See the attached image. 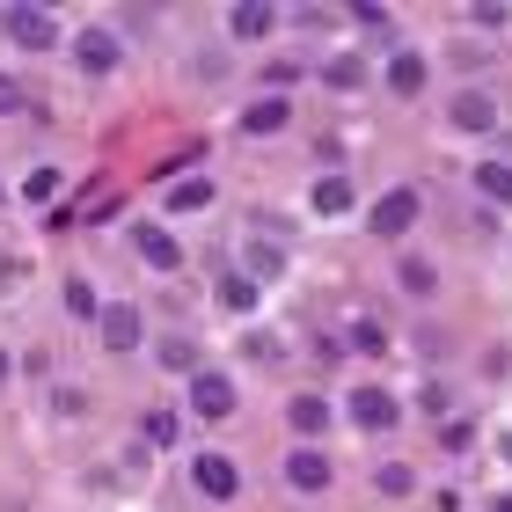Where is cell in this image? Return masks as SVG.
Masks as SVG:
<instances>
[{"label": "cell", "instance_id": "obj_22", "mask_svg": "<svg viewBox=\"0 0 512 512\" xmlns=\"http://www.w3.org/2000/svg\"><path fill=\"white\" fill-rule=\"evenodd\" d=\"M352 352H388V330H381L374 315H366V322H352Z\"/></svg>", "mask_w": 512, "mask_h": 512}, {"label": "cell", "instance_id": "obj_29", "mask_svg": "<svg viewBox=\"0 0 512 512\" xmlns=\"http://www.w3.org/2000/svg\"><path fill=\"white\" fill-rule=\"evenodd\" d=\"M491 512H512V491H505V498H491Z\"/></svg>", "mask_w": 512, "mask_h": 512}, {"label": "cell", "instance_id": "obj_24", "mask_svg": "<svg viewBox=\"0 0 512 512\" xmlns=\"http://www.w3.org/2000/svg\"><path fill=\"white\" fill-rule=\"evenodd\" d=\"M278 264H286L278 242H249V271H256V278H278Z\"/></svg>", "mask_w": 512, "mask_h": 512}, {"label": "cell", "instance_id": "obj_12", "mask_svg": "<svg viewBox=\"0 0 512 512\" xmlns=\"http://www.w3.org/2000/svg\"><path fill=\"white\" fill-rule=\"evenodd\" d=\"M286 417H293V432L322 439V425H330V403H322V395H293V403H286Z\"/></svg>", "mask_w": 512, "mask_h": 512}, {"label": "cell", "instance_id": "obj_28", "mask_svg": "<svg viewBox=\"0 0 512 512\" xmlns=\"http://www.w3.org/2000/svg\"><path fill=\"white\" fill-rule=\"evenodd\" d=\"M15 110H22V81L0 74V118H15Z\"/></svg>", "mask_w": 512, "mask_h": 512}, {"label": "cell", "instance_id": "obj_14", "mask_svg": "<svg viewBox=\"0 0 512 512\" xmlns=\"http://www.w3.org/2000/svg\"><path fill=\"white\" fill-rule=\"evenodd\" d=\"M205 205H213V183H205V176L169 183V213H205Z\"/></svg>", "mask_w": 512, "mask_h": 512}, {"label": "cell", "instance_id": "obj_26", "mask_svg": "<svg viewBox=\"0 0 512 512\" xmlns=\"http://www.w3.org/2000/svg\"><path fill=\"white\" fill-rule=\"evenodd\" d=\"M176 439V417L169 410H147V447H169Z\"/></svg>", "mask_w": 512, "mask_h": 512}, {"label": "cell", "instance_id": "obj_4", "mask_svg": "<svg viewBox=\"0 0 512 512\" xmlns=\"http://www.w3.org/2000/svg\"><path fill=\"white\" fill-rule=\"evenodd\" d=\"M191 483H198L213 505H227V498L242 491V476H235V461H227V454H198V461H191Z\"/></svg>", "mask_w": 512, "mask_h": 512}, {"label": "cell", "instance_id": "obj_5", "mask_svg": "<svg viewBox=\"0 0 512 512\" xmlns=\"http://www.w3.org/2000/svg\"><path fill=\"white\" fill-rule=\"evenodd\" d=\"M8 37L30 44V52H52V44H59V22H52V8H15V15H8Z\"/></svg>", "mask_w": 512, "mask_h": 512}, {"label": "cell", "instance_id": "obj_16", "mask_svg": "<svg viewBox=\"0 0 512 512\" xmlns=\"http://www.w3.org/2000/svg\"><path fill=\"white\" fill-rule=\"evenodd\" d=\"M271 22H278L271 8H227V30H235L242 44H256V37H264V30H271Z\"/></svg>", "mask_w": 512, "mask_h": 512}, {"label": "cell", "instance_id": "obj_10", "mask_svg": "<svg viewBox=\"0 0 512 512\" xmlns=\"http://www.w3.org/2000/svg\"><path fill=\"white\" fill-rule=\"evenodd\" d=\"M132 242H139V256H147L154 271H176V264H183V249H176L169 227H132Z\"/></svg>", "mask_w": 512, "mask_h": 512}, {"label": "cell", "instance_id": "obj_30", "mask_svg": "<svg viewBox=\"0 0 512 512\" xmlns=\"http://www.w3.org/2000/svg\"><path fill=\"white\" fill-rule=\"evenodd\" d=\"M498 454H505V461H512V432H505V439H498Z\"/></svg>", "mask_w": 512, "mask_h": 512}, {"label": "cell", "instance_id": "obj_31", "mask_svg": "<svg viewBox=\"0 0 512 512\" xmlns=\"http://www.w3.org/2000/svg\"><path fill=\"white\" fill-rule=\"evenodd\" d=\"M0 37H8V15H0Z\"/></svg>", "mask_w": 512, "mask_h": 512}, {"label": "cell", "instance_id": "obj_1", "mask_svg": "<svg viewBox=\"0 0 512 512\" xmlns=\"http://www.w3.org/2000/svg\"><path fill=\"white\" fill-rule=\"evenodd\" d=\"M344 410H352V425H359V432H388L395 417H403V410H395V395H388V388H374V381L344 395Z\"/></svg>", "mask_w": 512, "mask_h": 512}, {"label": "cell", "instance_id": "obj_19", "mask_svg": "<svg viewBox=\"0 0 512 512\" xmlns=\"http://www.w3.org/2000/svg\"><path fill=\"white\" fill-rule=\"evenodd\" d=\"M161 366H169V374H198V344L191 337H161Z\"/></svg>", "mask_w": 512, "mask_h": 512}, {"label": "cell", "instance_id": "obj_9", "mask_svg": "<svg viewBox=\"0 0 512 512\" xmlns=\"http://www.w3.org/2000/svg\"><path fill=\"white\" fill-rule=\"evenodd\" d=\"M454 125L461 132H491L498 125V103L483 96V88H461V96H454Z\"/></svg>", "mask_w": 512, "mask_h": 512}, {"label": "cell", "instance_id": "obj_3", "mask_svg": "<svg viewBox=\"0 0 512 512\" xmlns=\"http://www.w3.org/2000/svg\"><path fill=\"white\" fill-rule=\"evenodd\" d=\"M191 410L198 417H235V381L213 374V366H198L191 374Z\"/></svg>", "mask_w": 512, "mask_h": 512}, {"label": "cell", "instance_id": "obj_18", "mask_svg": "<svg viewBox=\"0 0 512 512\" xmlns=\"http://www.w3.org/2000/svg\"><path fill=\"white\" fill-rule=\"evenodd\" d=\"M315 213H352V183H344V176H322V183H315Z\"/></svg>", "mask_w": 512, "mask_h": 512}, {"label": "cell", "instance_id": "obj_27", "mask_svg": "<svg viewBox=\"0 0 512 512\" xmlns=\"http://www.w3.org/2000/svg\"><path fill=\"white\" fill-rule=\"evenodd\" d=\"M52 191H59V169H37L30 183H22V198H52Z\"/></svg>", "mask_w": 512, "mask_h": 512}, {"label": "cell", "instance_id": "obj_8", "mask_svg": "<svg viewBox=\"0 0 512 512\" xmlns=\"http://www.w3.org/2000/svg\"><path fill=\"white\" fill-rule=\"evenodd\" d=\"M425 74H432V66H425V52H395L388 59V88H395V96H425Z\"/></svg>", "mask_w": 512, "mask_h": 512}, {"label": "cell", "instance_id": "obj_11", "mask_svg": "<svg viewBox=\"0 0 512 512\" xmlns=\"http://www.w3.org/2000/svg\"><path fill=\"white\" fill-rule=\"evenodd\" d=\"M74 59L88 66V74H110V66H118V37H110V30H81Z\"/></svg>", "mask_w": 512, "mask_h": 512}, {"label": "cell", "instance_id": "obj_25", "mask_svg": "<svg viewBox=\"0 0 512 512\" xmlns=\"http://www.w3.org/2000/svg\"><path fill=\"white\" fill-rule=\"evenodd\" d=\"M366 81V59H330V88H359Z\"/></svg>", "mask_w": 512, "mask_h": 512}, {"label": "cell", "instance_id": "obj_17", "mask_svg": "<svg viewBox=\"0 0 512 512\" xmlns=\"http://www.w3.org/2000/svg\"><path fill=\"white\" fill-rule=\"evenodd\" d=\"M476 191L491 198V205H512V169H505V161H483V169H476Z\"/></svg>", "mask_w": 512, "mask_h": 512}, {"label": "cell", "instance_id": "obj_23", "mask_svg": "<svg viewBox=\"0 0 512 512\" xmlns=\"http://www.w3.org/2000/svg\"><path fill=\"white\" fill-rule=\"evenodd\" d=\"M256 293H264V286H256V278H227V286H220V300H227V308H256Z\"/></svg>", "mask_w": 512, "mask_h": 512}, {"label": "cell", "instance_id": "obj_20", "mask_svg": "<svg viewBox=\"0 0 512 512\" xmlns=\"http://www.w3.org/2000/svg\"><path fill=\"white\" fill-rule=\"evenodd\" d=\"M374 483H381V498H410V491H417V476L403 469V461H381V469H374Z\"/></svg>", "mask_w": 512, "mask_h": 512}, {"label": "cell", "instance_id": "obj_7", "mask_svg": "<svg viewBox=\"0 0 512 512\" xmlns=\"http://www.w3.org/2000/svg\"><path fill=\"white\" fill-rule=\"evenodd\" d=\"M286 483H293V491H330V461H322V447H293L286 454Z\"/></svg>", "mask_w": 512, "mask_h": 512}, {"label": "cell", "instance_id": "obj_21", "mask_svg": "<svg viewBox=\"0 0 512 512\" xmlns=\"http://www.w3.org/2000/svg\"><path fill=\"white\" fill-rule=\"evenodd\" d=\"M66 315H74V322H103L96 293H88V278H74V286H66Z\"/></svg>", "mask_w": 512, "mask_h": 512}, {"label": "cell", "instance_id": "obj_15", "mask_svg": "<svg viewBox=\"0 0 512 512\" xmlns=\"http://www.w3.org/2000/svg\"><path fill=\"white\" fill-rule=\"evenodd\" d=\"M395 278H403V293H432V286H439V264H432V256H403Z\"/></svg>", "mask_w": 512, "mask_h": 512}, {"label": "cell", "instance_id": "obj_2", "mask_svg": "<svg viewBox=\"0 0 512 512\" xmlns=\"http://www.w3.org/2000/svg\"><path fill=\"white\" fill-rule=\"evenodd\" d=\"M417 205H425L417 191H388V198H374V235H381V242H403L410 227H417Z\"/></svg>", "mask_w": 512, "mask_h": 512}, {"label": "cell", "instance_id": "obj_13", "mask_svg": "<svg viewBox=\"0 0 512 512\" xmlns=\"http://www.w3.org/2000/svg\"><path fill=\"white\" fill-rule=\"evenodd\" d=\"M286 110H293L286 96H264V103H249V110H242V132H249V139H256V132H278V125H286Z\"/></svg>", "mask_w": 512, "mask_h": 512}, {"label": "cell", "instance_id": "obj_6", "mask_svg": "<svg viewBox=\"0 0 512 512\" xmlns=\"http://www.w3.org/2000/svg\"><path fill=\"white\" fill-rule=\"evenodd\" d=\"M139 337H147V322H139V308H132V300L103 308V344H110V352H139Z\"/></svg>", "mask_w": 512, "mask_h": 512}]
</instances>
